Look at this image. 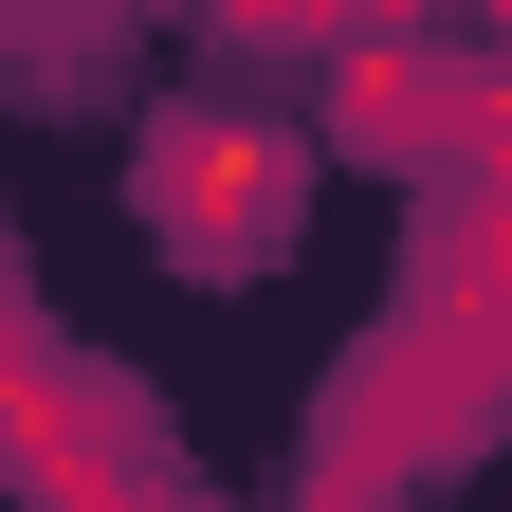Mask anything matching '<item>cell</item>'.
<instances>
[{
    "label": "cell",
    "instance_id": "6da1fadb",
    "mask_svg": "<svg viewBox=\"0 0 512 512\" xmlns=\"http://www.w3.org/2000/svg\"><path fill=\"white\" fill-rule=\"evenodd\" d=\"M147 238L183 275H256V256L293 238V128H256V110L147 128Z\"/></svg>",
    "mask_w": 512,
    "mask_h": 512
},
{
    "label": "cell",
    "instance_id": "7a4b0ae2",
    "mask_svg": "<svg viewBox=\"0 0 512 512\" xmlns=\"http://www.w3.org/2000/svg\"><path fill=\"white\" fill-rule=\"evenodd\" d=\"M403 330L421 348H512V165L476 183H421V238H403Z\"/></svg>",
    "mask_w": 512,
    "mask_h": 512
}]
</instances>
